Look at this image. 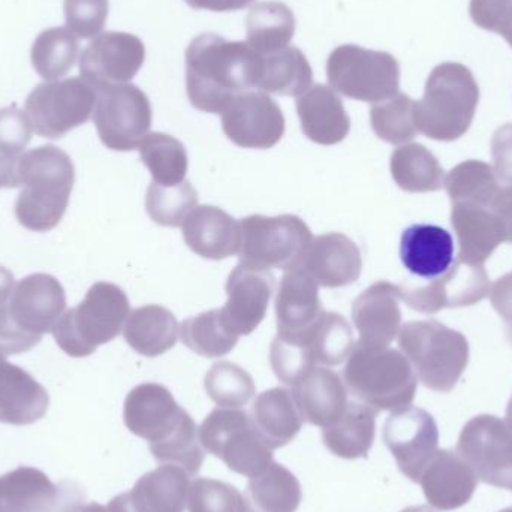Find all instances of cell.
<instances>
[{
  "instance_id": "obj_28",
  "label": "cell",
  "mask_w": 512,
  "mask_h": 512,
  "mask_svg": "<svg viewBox=\"0 0 512 512\" xmlns=\"http://www.w3.org/2000/svg\"><path fill=\"white\" fill-rule=\"evenodd\" d=\"M453 236L438 225L406 228L400 239V259L409 273L421 280L436 279L454 264Z\"/></svg>"
},
{
  "instance_id": "obj_37",
  "label": "cell",
  "mask_w": 512,
  "mask_h": 512,
  "mask_svg": "<svg viewBox=\"0 0 512 512\" xmlns=\"http://www.w3.org/2000/svg\"><path fill=\"white\" fill-rule=\"evenodd\" d=\"M390 170L396 185L405 192L426 194L444 188V168L423 144H405L394 150Z\"/></svg>"
},
{
  "instance_id": "obj_33",
  "label": "cell",
  "mask_w": 512,
  "mask_h": 512,
  "mask_svg": "<svg viewBox=\"0 0 512 512\" xmlns=\"http://www.w3.org/2000/svg\"><path fill=\"white\" fill-rule=\"evenodd\" d=\"M179 331V322L171 310L159 304H147L131 312L123 336L138 354L159 357L176 346Z\"/></svg>"
},
{
  "instance_id": "obj_15",
  "label": "cell",
  "mask_w": 512,
  "mask_h": 512,
  "mask_svg": "<svg viewBox=\"0 0 512 512\" xmlns=\"http://www.w3.org/2000/svg\"><path fill=\"white\" fill-rule=\"evenodd\" d=\"M400 298L411 309L426 315L441 312L442 309L474 306L490 294L489 274L483 265H471L454 261L450 270L436 279L423 283L399 285Z\"/></svg>"
},
{
  "instance_id": "obj_52",
  "label": "cell",
  "mask_w": 512,
  "mask_h": 512,
  "mask_svg": "<svg viewBox=\"0 0 512 512\" xmlns=\"http://www.w3.org/2000/svg\"><path fill=\"white\" fill-rule=\"evenodd\" d=\"M493 309L501 316L507 327V336L512 345V271L499 277L490 289Z\"/></svg>"
},
{
  "instance_id": "obj_16",
  "label": "cell",
  "mask_w": 512,
  "mask_h": 512,
  "mask_svg": "<svg viewBox=\"0 0 512 512\" xmlns=\"http://www.w3.org/2000/svg\"><path fill=\"white\" fill-rule=\"evenodd\" d=\"M384 442L400 472L414 483L438 451L439 430L435 418L421 408L397 409L384 424Z\"/></svg>"
},
{
  "instance_id": "obj_51",
  "label": "cell",
  "mask_w": 512,
  "mask_h": 512,
  "mask_svg": "<svg viewBox=\"0 0 512 512\" xmlns=\"http://www.w3.org/2000/svg\"><path fill=\"white\" fill-rule=\"evenodd\" d=\"M492 158L498 180L512 186V123L501 126L493 135Z\"/></svg>"
},
{
  "instance_id": "obj_13",
  "label": "cell",
  "mask_w": 512,
  "mask_h": 512,
  "mask_svg": "<svg viewBox=\"0 0 512 512\" xmlns=\"http://www.w3.org/2000/svg\"><path fill=\"white\" fill-rule=\"evenodd\" d=\"M457 453L478 480L512 490V427L507 421L495 415L472 418L460 433Z\"/></svg>"
},
{
  "instance_id": "obj_42",
  "label": "cell",
  "mask_w": 512,
  "mask_h": 512,
  "mask_svg": "<svg viewBox=\"0 0 512 512\" xmlns=\"http://www.w3.org/2000/svg\"><path fill=\"white\" fill-rule=\"evenodd\" d=\"M141 161L152 174L153 182L162 186L180 185L188 174V152L182 141L162 132H153L140 146Z\"/></svg>"
},
{
  "instance_id": "obj_40",
  "label": "cell",
  "mask_w": 512,
  "mask_h": 512,
  "mask_svg": "<svg viewBox=\"0 0 512 512\" xmlns=\"http://www.w3.org/2000/svg\"><path fill=\"white\" fill-rule=\"evenodd\" d=\"M182 342L195 354L219 358L230 354L239 342L236 331L228 325L221 309L207 310L186 319L180 328Z\"/></svg>"
},
{
  "instance_id": "obj_1",
  "label": "cell",
  "mask_w": 512,
  "mask_h": 512,
  "mask_svg": "<svg viewBox=\"0 0 512 512\" xmlns=\"http://www.w3.org/2000/svg\"><path fill=\"white\" fill-rule=\"evenodd\" d=\"M261 54L245 41L201 33L186 50V92L197 110L222 114L240 93L256 86Z\"/></svg>"
},
{
  "instance_id": "obj_24",
  "label": "cell",
  "mask_w": 512,
  "mask_h": 512,
  "mask_svg": "<svg viewBox=\"0 0 512 512\" xmlns=\"http://www.w3.org/2000/svg\"><path fill=\"white\" fill-rule=\"evenodd\" d=\"M424 496L439 511L465 507L477 489L478 478L459 453L436 451L420 478Z\"/></svg>"
},
{
  "instance_id": "obj_4",
  "label": "cell",
  "mask_w": 512,
  "mask_h": 512,
  "mask_svg": "<svg viewBox=\"0 0 512 512\" xmlns=\"http://www.w3.org/2000/svg\"><path fill=\"white\" fill-rule=\"evenodd\" d=\"M480 87L468 66L445 62L427 78L426 90L415 107L418 132L435 141H456L474 122Z\"/></svg>"
},
{
  "instance_id": "obj_18",
  "label": "cell",
  "mask_w": 512,
  "mask_h": 512,
  "mask_svg": "<svg viewBox=\"0 0 512 512\" xmlns=\"http://www.w3.org/2000/svg\"><path fill=\"white\" fill-rule=\"evenodd\" d=\"M146 47L138 36L104 32L96 36L80 57L81 78L96 90L126 84L140 72Z\"/></svg>"
},
{
  "instance_id": "obj_47",
  "label": "cell",
  "mask_w": 512,
  "mask_h": 512,
  "mask_svg": "<svg viewBox=\"0 0 512 512\" xmlns=\"http://www.w3.org/2000/svg\"><path fill=\"white\" fill-rule=\"evenodd\" d=\"M189 512H251L248 499L230 484L197 478L188 496Z\"/></svg>"
},
{
  "instance_id": "obj_20",
  "label": "cell",
  "mask_w": 512,
  "mask_h": 512,
  "mask_svg": "<svg viewBox=\"0 0 512 512\" xmlns=\"http://www.w3.org/2000/svg\"><path fill=\"white\" fill-rule=\"evenodd\" d=\"M225 291L228 301L221 309L225 321L237 336H249L267 315L274 276L270 271L239 264L228 276Z\"/></svg>"
},
{
  "instance_id": "obj_41",
  "label": "cell",
  "mask_w": 512,
  "mask_h": 512,
  "mask_svg": "<svg viewBox=\"0 0 512 512\" xmlns=\"http://www.w3.org/2000/svg\"><path fill=\"white\" fill-rule=\"evenodd\" d=\"M78 39L68 27H51L39 33L30 51L32 66L45 81L65 77L78 59Z\"/></svg>"
},
{
  "instance_id": "obj_9",
  "label": "cell",
  "mask_w": 512,
  "mask_h": 512,
  "mask_svg": "<svg viewBox=\"0 0 512 512\" xmlns=\"http://www.w3.org/2000/svg\"><path fill=\"white\" fill-rule=\"evenodd\" d=\"M198 438L204 450L221 459L230 471L252 478L273 463L268 447L248 412L218 408L203 421Z\"/></svg>"
},
{
  "instance_id": "obj_29",
  "label": "cell",
  "mask_w": 512,
  "mask_h": 512,
  "mask_svg": "<svg viewBox=\"0 0 512 512\" xmlns=\"http://www.w3.org/2000/svg\"><path fill=\"white\" fill-rule=\"evenodd\" d=\"M48 406L47 390L29 372L0 361V423L29 426L44 418Z\"/></svg>"
},
{
  "instance_id": "obj_19",
  "label": "cell",
  "mask_w": 512,
  "mask_h": 512,
  "mask_svg": "<svg viewBox=\"0 0 512 512\" xmlns=\"http://www.w3.org/2000/svg\"><path fill=\"white\" fill-rule=\"evenodd\" d=\"M81 498L72 484L56 486L35 468L21 466L0 477V512H71Z\"/></svg>"
},
{
  "instance_id": "obj_55",
  "label": "cell",
  "mask_w": 512,
  "mask_h": 512,
  "mask_svg": "<svg viewBox=\"0 0 512 512\" xmlns=\"http://www.w3.org/2000/svg\"><path fill=\"white\" fill-rule=\"evenodd\" d=\"M17 161L18 159L9 158L0 153V189H14L20 186L17 176Z\"/></svg>"
},
{
  "instance_id": "obj_45",
  "label": "cell",
  "mask_w": 512,
  "mask_h": 512,
  "mask_svg": "<svg viewBox=\"0 0 512 512\" xmlns=\"http://www.w3.org/2000/svg\"><path fill=\"white\" fill-rule=\"evenodd\" d=\"M198 206V194L189 182L174 186L150 183L146 195V210L161 227H182L189 213Z\"/></svg>"
},
{
  "instance_id": "obj_31",
  "label": "cell",
  "mask_w": 512,
  "mask_h": 512,
  "mask_svg": "<svg viewBox=\"0 0 512 512\" xmlns=\"http://www.w3.org/2000/svg\"><path fill=\"white\" fill-rule=\"evenodd\" d=\"M322 312L318 283L304 268L286 271L276 297L277 333H301L312 327Z\"/></svg>"
},
{
  "instance_id": "obj_6",
  "label": "cell",
  "mask_w": 512,
  "mask_h": 512,
  "mask_svg": "<svg viewBox=\"0 0 512 512\" xmlns=\"http://www.w3.org/2000/svg\"><path fill=\"white\" fill-rule=\"evenodd\" d=\"M129 315L131 304L125 291L114 283L96 282L84 300L59 319L54 340L69 357H89L122 333Z\"/></svg>"
},
{
  "instance_id": "obj_25",
  "label": "cell",
  "mask_w": 512,
  "mask_h": 512,
  "mask_svg": "<svg viewBox=\"0 0 512 512\" xmlns=\"http://www.w3.org/2000/svg\"><path fill=\"white\" fill-rule=\"evenodd\" d=\"M183 240L194 254L221 261L239 255L242 245L240 221L215 206H197L182 225Z\"/></svg>"
},
{
  "instance_id": "obj_53",
  "label": "cell",
  "mask_w": 512,
  "mask_h": 512,
  "mask_svg": "<svg viewBox=\"0 0 512 512\" xmlns=\"http://www.w3.org/2000/svg\"><path fill=\"white\" fill-rule=\"evenodd\" d=\"M490 209L501 224L505 243H512V186L499 189L490 204Z\"/></svg>"
},
{
  "instance_id": "obj_39",
  "label": "cell",
  "mask_w": 512,
  "mask_h": 512,
  "mask_svg": "<svg viewBox=\"0 0 512 512\" xmlns=\"http://www.w3.org/2000/svg\"><path fill=\"white\" fill-rule=\"evenodd\" d=\"M248 492L258 512H295L303 498L295 475L274 462L251 478Z\"/></svg>"
},
{
  "instance_id": "obj_35",
  "label": "cell",
  "mask_w": 512,
  "mask_h": 512,
  "mask_svg": "<svg viewBox=\"0 0 512 512\" xmlns=\"http://www.w3.org/2000/svg\"><path fill=\"white\" fill-rule=\"evenodd\" d=\"M251 417L259 435L273 451L288 445L303 426L294 397L285 388H271L259 394Z\"/></svg>"
},
{
  "instance_id": "obj_38",
  "label": "cell",
  "mask_w": 512,
  "mask_h": 512,
  "mask_svg": "<svg viewBox=\"0 0 512 512\" xmlns=\"http://www.w3.org/2000/svg\"><path fill=\"white\" fill-rule=\"evenodd\" d=\"M294 33V12L283 2H258L246 17V42L258 54L276 53L289 47Z\"/></svg>"
},
{
  "instance_id": "obj_3",
  "label": "cell",
  "mask_w": 512,
  "mask_h": 512,
  "mask_svg": "<svg viewBox=\"0 0 512 512\" xmlns=\"http://www.w3.org/2000/svg\"><path fill=\"white\" fill-rule=\"evenodd\" d=\"M65 309V289L56 277H24L0 303V352L6 357L30 351L45 334L53 333Z\"/></svg>"
},
{
  "instance_id": "obj_23",
  "label": "cell",
  "mask_w": 512,
  "mask_h": 512,
  "mask_svg": "<svg viewBox=\"0 0 512 512\" xmlns=\"http://www.w3.org/2000/svg\"><path fill=\"white\" fill-rule=\"evenodd\" d=\"M298 267L304 268L322 288H343L357 282L363 270L360 249L342 233L312 239Z\"/></svg>"
},
{
  "instance_id": "obj_43",
  "label": "cell",
  "mask_w": 512,
  "mask_h": 512,
  "mask_svg": "<svg viewBox=\"0 0 512 512\" xmlns=\"http://www.w3.org/2000/svg\"><path fill=\"white\" fill-rule=\"evenodd\" d=\"M444 186L451 204L468 203L478 206H490L501 189L492 165L475 159L454 167L445 177Z\"/></svg>"
},
{
  "instance_id": "obj_11",
  "label": "cell",
  "mask_w": 512,
  "mask_h": 512,
  "mask_svg": "<svg viewBox=\"0 0 512 512\" xmlns=\"http://www.w3.org/2000/svg\"><path fill=\"white\" fill-rule=\"evenodd\" d=\"M96 99L98 90L84 78L48 81L27 96L26 114L39 137L57 140L89 122Z\"/></svg>"
},
{
  "instance_id": "obj_58",
  "label": "cell",
  "mask_w": 512,
  "mask_h": 512,
  "mask_svg": "<svg viewBox=\"0 0 512 512\" xmlns=\"http://www.w3.org/2000/svg\"><path fill=\"white\" fill-rule=\"evenodd\" d=\"M402 512H435V511L430 510L429 507H409V508H406V510H403Z\"/></svg>"
},
{
  "instance_id": "obj_12",
  "label": "cell",
  "mask_w": 512,
  "mask_h": 512,
  "mask_svg": "<svg viewBox=\"0 0 512 512\" xmlns=\"http://www.w3.org/2000/svg\"><path fill=\"white\" fill-rule=\"evenodd\" d=\"M152 120V105L140 87L126 83L98 90L93 122L107 149H138L150 134Z\"/></svg>"
},
{
  "instance_id": "obj_59",
  "label": "cell",
  "mask_w": 512,
  "mask_h": 512,
  "mask_svg": "<svg viewBox=\"0 0 512 512\" xmlns=\"http://www.w3.org/2000/svg\"><path fill=\"white\" fill-rule=\"evenodd\" d=\"M507 423L512 427V397L507 406Z\"/></svg>"
},
{
  "instance_id": "obj_57",
  "label": "cell",
  "mask_w": 512,
  "mask_h": 512,
  "mask_svg": "<svg viewBox=\"0 0 512 512\" xmlns=\"http://www.w3.org/2000/svg\"><path fill=\"white\" fill-rule=\"evenodd\" d=\"M71 512H108L107 508L102 507V505L96 504V502H90V504H86L84 502V498L78 499L75 502L74 507H72Z\"/></svg>"
},
{
  "instance_id": "obj_26",
  "label": "cell",
  "mask_w": 512,
  "mask_h": 512,
  "mask_svg": "<svg viewBox=\"0 0 512 512\" xmlns=\"http://www.w3.org/2000/svg\"><path fill=\"white\" fill-rule=\"evenodd\" d=\"M301 131L319 146H336L348 137L351 119L342 98L331 87L315 84L298 96Z\"/></svg>"
},
{
  "instance_id": "obj_5",
  "label": "cell",
  "mask_w": 512,
  "mask_h": 512,
  "mask_svg": "<svg viewBox=\"0 0 512 512\" xmlns=\"http://www.w3.org/2000/svg\"><path fill=\"white\" fill-rule=\"evenodd\" d=\"M343 378L357 399L378 412L406 408L417 394V373L397 349L355 343Z\"/></svg>"
},
{
  "instance_id": "obj_36",
  "label": "cell",
  "mask_w": 512,
  "mask_h": 512,
  "mask_svg": "<svg viewBox=\"0 0 512 512\" xmlns=\"http://www.w3.org/2000/svg\"><path fill=\"white\" fill-rule=\"evenodd\" d=\"M313 71L300 48L286 47L271 54H261L256 89L279 96H298L312 87Z\"/></svg>"
},
{
  "instance_id": "obj_30",
  "label": "cell",
  "mask_w": 512,
  "mask_h": 512,
  "mask_svg": "<svg viewBox=\"0 0 512 512\" xmlns=\"http://www.w3.org/2000/svg\"><path fill=\"white\" fill-rule=\"evenodd\" d=\"M451 225L459 240L460 261L471 265H484L501 243L504 231L490 206L454 203Z\"/></svg>"
},
{
  "instance_id": "obj_56",
  "label": "cell",
  "mask_w": 512,
  "mask_h": 512,
  "mask_svg": "<svg viewBox=\"0 0 512 512\" xmlns=\"http://www.w3.org/2000/svg\"><path fill=\"white\" fill-rule=\"evenodd\" d=\"M14 285V274L0 265V303L5 300Z\"/></svg>"
},
{
  "instance_id": "obj_21",
  "label": "cell",
  "mask_w": 512,
  "mask_h": 512,
  "mask_svg": "<svg viewBox=\"0 0 512 512\" xmlns=\"http://www.w3.org/2000/svg\"><path fill=\"white\" fill-rule=\"evenodd\" d=\"M191 475L174 465H162L143 475L131 492L116 496L108 512H185Z\"/></svg>"
},
{
  "instance_id": "obj_49",
  "label": "cell",
  "mask_w": 512,
  "mask_h": 512,
  "mask_svg": "<svg viewBox=\"0 0 512 512\" xmlns=\"http://www.w3.org/2000/svg\"><path fill=\"white\" fill-rule=\"evenodd\" d=\"M32 123L26 111L20 108H0V153L9 158H20L27 144L32 140Z\"/></svg>"
},
{
  "instance_id": "obj_46",
  "label": "cell",
  "mask_w": 512,
  "mask_h": 512,
  "mask_svg": "<svg viewBox=\"0 0 512 512\" xmlns=\"http://www.w3.org/2000/svg\"><path fill=\"white\" fill-rule=\"evenodd\" d=\"M207 394L221 408L240 409L248 405L255 396V382L252 376L234 363H216L207 372Z\"/></svg>"
},
{
  "instance_id": "obj_54",
  "label": "cell",
  "mask_w": 512,
  "mask_h": 512,
  "mask_svg": "<svg viewBox=\"0 0 512 512\" xmlns=\"http://www.w3.org/2000/svg\"><path fill=\"white\" fill-rule=\"evenodd\" d=\"M191 8L213 12H233L245 9L254 0H185Z\"/></svg>"
},
{
  "instance_id": "obj_8",
  "label": "cell",
  "mask_w": 512,
  "mask_h": 512,
  "mask_svg": "<svg viewBox=\"0 0 512 512\" xmlns=\"http://www.w3.org/2000/svg\"><path fill=\"white\" fill-rule=\"evenodd\" d=\"M327 78L340 95L378 104L399 93L400 65L387 51L345 44L328 56Z\"/></svg>"
},
{
  "instance_id": "obj_2",
  "label": "cell",
  "mask_w": 512,
  "mask_h": 512,
  "mask_svg": "<svg viewBox=\"0 0 512 512\" xmlns=\"http://www.w3.org/2000/svg\"><path fill=\"white\" fill-rule=\"evenodd\" d=\"M17 176L21 192L15 201L18 224L33 233H47L62 221L75 182L68 153L53 144L39 146L20 156Z\"/></svg>"
},
{
  "instance_id": "obj_62",
  "label": "cell",
  "mask_w": 512,
  "mask_h": 512,
  "mask_svg": "<svg viewBox=\"0 0 512 512\" xmlns=\"http://www.w3.org/2000/svg\"><path fill=\"white\" fill-rule=\"evenodd\" d=\"M252 512V511H251Z\"/></svg>"
},
{
  "instance_id": "obj_60",
  "label": "cell",
  "mask_w": 512,
  "mask_h": 512,
  "mask_svg": "<svg viewBox=\"0 0 512 512\" xmlns=\"http://www.w3.org/2000/svg\"><path fill=\"white\" fill-rule=\"evenodd\" d=\"M499 512H512V507L505 508V510L499 511Z\"/></svg>"
},
{
  "instance_id": "obj_50",
  "label": "cell",
  "mask_w": 512,
  "mask_h": 512,
  "mask_svg": "<svg viewBox=\"0 0 512 512\" xmlns=\"http://www.w3.org/2000/svg\"><path fill=\"white\" fill-rule=\"evenodd\" d=\"M469 11L478 27L499 33L512 47V0H471Z\"/></svg>"
},
{
  "instance_id": "obj_14",
  "label": "cell",
  "mask_w": 512,
  "mask_h": 512,
  "mask_svg": "<svg viewBox=\"0 0 512 512\" xmlns=\"http://www.w3.org/2000/svg\"><path fill=\"white\" fill-rule=\"evenodd\" d=\"M123 420L134 435L149 442L152 453L195 427L191 415L159 384L135 387L126 396Z\"/></svg>"
},
{
  "instance_id": "obj_27",
  "label": "cell",
  "mask_w": 512,
  "mask_h": 512,
  "mask_svg": "<svg viewBox=\"0 0 512 512\" xmlns=\"http://www.w3.org/2000/svg\"><path fill=\"white\" fill-rule=\"evenodd\" d=\"M291 393L304 423L322 429L336 423L348 406V390L342 378L327 367L310 370Z\"/></svg>"
},
{
  "instance_id": "obj_10",
  "label": "cell",
  "mask_w": 512,
  "mask_h": 512,
  "mask_svg": "<svg viewBox=\"0 0 512 512\" xmlns=\"http://www.w3.org/2000/svg\"><path fill=\"white\" fill-rule=\"evenodd\" d=\"M240 227V264L267 271L298 267L313 239L306 222L295 215H252L242 219Z\"/></svg>"
},
{
  "instance_id": "obj_48",
  "label": "cell",
  "mask_w": 512,
  "mask_h": 512,
  "mask_svg": "<svg viewBox=\"0 0 512 512\" xmlns=\"http://www.w3.org/2000/svg\"><path fill=\"white\" fill-rule=\"evenodd\" d=\"M108 8V0H65L66 27L78 38H96L107 23Z\"/></svg>"
},
{
  "instance_id": "obj_17",
  "label": "cell",
  "mask_w": 512,
  "mask_h": 512,
  "mask_svg": "<svg viewBox=\"0 0 512 512\" xmlns=\"http://www.w3.org/2000/svg\"><path fill=\"white\" fill-rule=\"evenodd\" d=\"M228 140L243 149H271L285 135L282 108L267 93L243 92L222 113Z\"/></svg>"
},
{
  "instance_id": "obj_7",
  "label": "cell",
  "mask_w": 512,
  "mask_h": 512,
  "mask_svg": "<svg viewBox=\"0 0 512 512\" xmlns=\"http://www.w3.org/2000/svg\"><path fill=\"white\" fill-rule=\"evenodd\" d=\"M399 345L424 387L438 393L453 391L468 367V339L435 319L403 325Z\"/></svg>"
},
{
  "instance_id": "obj_44",
  "label": "cell",
  "mask_w": 512,
  "mask_h": 512,
  "mask_svg": "<svg viewBox=\"0 0 512 512\" xmlns=\"http://www.w3.org/2000/svg\"><path fill=\"white\" fill-rule=\"evenodd\" d=\"M417 101L406 93H397L387 101L373 104L370 108V123L376 137L385 143L399 144L414 140L420 132L415 120Z\"/></svg>"
},
{
  "instance_id": "obj_34",
  "label": "cell",
  "mask_w": 512,
  "mask_h": 512,
  "mask_svg": "<svg viewBox=\"0 0 512 512\" xmlns=\"http://www.w3.org/2000/svg\"><path fill=\"white\" fill-rule=\"evenodd\" d=\"M378 411L364 403H348L342 417L322 430L325 447L342 459H366L375 442Z\"/></svg>"
},
{
  "instance_id": "obj_32",
  "label": "cell",
  "mask_w": 512,
  "mask_h": 512,
  "mask_svg": "<svg viewBox=\"0 0 512 512\" xmlns=\"http://www.w3.org/2000/svg\"><path fill=\"white\" fill-rule=\"evenodd\" d=\"M279 334V333H277ZM300 343L313 366L336 367L348 360L354 349L351 325L339 313L322 312L318 321L297 334H282Z\"/></svg>"
},
{
  "instance_id": "obj_22",
  "label": "cell",
  "mask_w": 512,
  "mask_h": 512,
  "mask_svg": "<svg viewBox=\"0 0 512 512\" xmlns=\"http://www.w3.org/2000/svg\"><path fill=\"white\" fill-rule=\"evenodd\" d=\"M400 289L394 283H373L352 303V321L360 334L361 345L388 348L402 324Z\"/></svg>"
},
{
  "instance_id": "obj_61",
  "label": "cell",
  "mask_w": 512,
  "mask_h": 512,
  "mask_svg": "<svg viewBox=\"0 0 512 512\" xmlns=\"http://www.w3.org/2000/svg\"><path fill=\"white\" fill-rule=\"evenodd\" d=\"M2 360H6V358H5V355H3L2 352H0V361H2Z\"/></svg>"
}]
</instances>
